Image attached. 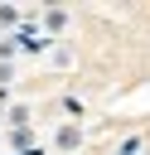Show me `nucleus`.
<instances>
[{"mask_svg": "<svg viewBox=\"0 0 150 155\" xmlns=\"http://www.w3.org/2000/svg\"><path fill=\"white\" fill-rule=\"evenodd\" d=\"M82 145V131L77 126H58V150H77Z\"/></svg>", "mask_w": 150, "mask_h": 155, "instance_id": "obj_1", "label": "nucleus"}, {"mask_svg": "<svg viewBox=\"0 0 150 155\" xmlns=\"http://www.w3.org/2000/svg\"><path fill=\"white\" fill-rule=\"evenodd\" d=\"M10 78H15V68H10V63H0V87H5Z\"/></svg>", "mask_w": 150, "mask_h": 155, "instance_id": "obj_4", "label": "nucleus"}, {"mask_svg": "<svg viewBox=\"0 0 150 155\" xmlns=\"http://www.w3.org/2000/svg\"><path fill=\"white\" fill-rule=\"evenodd\" d=\"M0 24H15V10L10 5H0Z\"/></svg>", "mask_w": 150, "mask_h": 155, "instance_id": "obj_3", "label": "nucleus"}, {"mask_svg": "<svg viewBox=\"0 0 150 155\" xmlns=\"http://www.w3.org/2000/svg\"><path fill=\"white\" fill-rule=\"evenodd\" d=\"M44 24H48V29H63V24H68V15H63V10H48V15H44Z\"/></svg>", "mask_w": 150, "mask_h": 155, "instance_id": "obj_2", "label": "nucleus"}]
</instances>
